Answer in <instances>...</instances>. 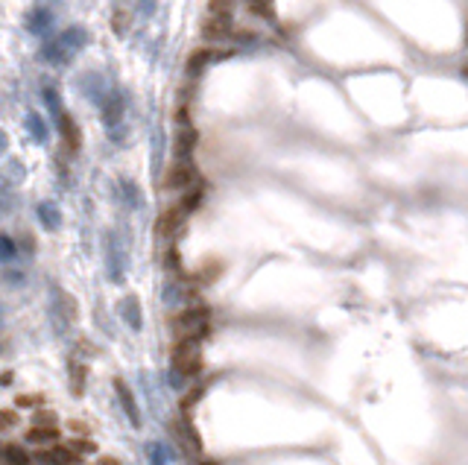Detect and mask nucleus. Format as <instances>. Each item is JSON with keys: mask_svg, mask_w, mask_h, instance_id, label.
Returning a JSON list of instances; mask_svg holds the SVG:
<instances>
[{"mask_svg": "<svg viewBox=\"0 0 468 465\" xmlns=\"http://www.w3.org/2000/svg\"><path fill=\"white\" fill-rule=\"evenodd\" d=\"M170 328H173L176 339L182 337H193V339H205L208 337V328H211V310L205 305H193V307H185L179 310L173 319H170Z\"/></svg>", "mask_w": 468, "mask_h": 465, "instance_id": "f257e3e1", "label": "nucleus"}, {"mask_svg": "<svg viewBox=\"0 0 468 465\" xmlns=\"http://www.w3.org/2000/svg\"><path fill=\"white\" fill-rule=\"evenodd\" d=\"M202 339H193V337H182L173 342V366L176 372H182L185 378H196L202 369V349H200Z\"/></svg>", "mask_w": 468, "mask_h": 465, "instance_id": "f03ea898", "label": "nucleus"}, {"mask_svg": "<svg viewBox=\"0 0 468 465\" xmlns=\"http://www.w3.org/2000/svg\"><path fill=\"white\" fill-rule=\"evenodd\" d=\"M196 185H202V182H200V173H196V167H193L190 158H176L173 164H170L167 176H164V190H170V193H187Z\"/></svg>", "mask_w": 468, "mask_h": 465, "instance_id": "7ed1b4c3", "label": "nucleus"}, {"mask_svg": "<svg viewBox=\"0 0 468 465\" xmlns=\"http://www.w3.org/2000/svg\"><path fill=\"white\" fill-rule=\"evenodd\" d=\"M187 219V211H185V205L182 202H176V205H167L164 211H161V217H158V223H156V231H158V237L161 240H170L179 229H182V223Z\"/></svg>", "mask_w": 468, "mask_h": 465, "instance_id": "20e7f679", "label": "nucleus"}, {"mask_svg": "<svg viewBox=\"0 0 468 465\" xmlns=\"http://www.w3.org/2000/svg\"><path fill=\"white\" fill-rule=\"evenodd\" d=\"M36 459L38 462H44V465H80L82 462V456L73 451L70 445H47V448H38V454H36Z\"/></svg>", "mask_w": 468, "mask_h": 465, "instance_id": "39448f33", "label": "nucleus"}, {"mask_svg": "<svg viewBox=\"0 0 468 465\" xmlns=\"http://www.w3.org/2000/svg\"><path fill=\"white\" fill-rule=\"evenodd\" d=\"M234 35V23H232V18H205V23H202V38L205 41H211V44H217V41H226V38H232Z\"/></svg>", "mask_w": 468, "mask_h": 465, "instance_id": "423d86ee", "label": "nucleus"}, {"mask_svg": "<svg viewBox=\"0 0 468 465\" xmlns=\"http://www.w3.org/2000/svg\"><path fill=\"white\" fill-rule=\"evenodd\" d=\"M59 425H30L27 433H23V442L47 448V445H56L59 442Z\"/></svg>", "mask_w": 468, "mask_h": 465, "instance_id": "0eeeda50", "label": "nucleus"}, {"mask_svg": "<svg viewBox=\"0 0 468 465\" xmlns=\"http://www.w3.org/2000/svg\"><path fill=\"white\" fill-rule=\"evenodd\" d=\"M193 146H196V132L190 129V126H179V132H176V158H190V153H193Z\"/></svg>", "mask_w": 468, "mask_h": 465, "instance_id": "6e6552de", "label": "nucleus"}, {"mask_svg": "<svg viewBox=\"0 0 468 465\" xmlns=\"http://www.w3.org/2000/svg\"><path fill=\"white\" fill-rule=\"evenodd\" d=\"M4 462H6V465H30L33 459H30L27 451H23V445L9 442V445H4Z\"/></svg>", "mask_w": 468, "mask_h": 465, "instance_id": "1a4fd4ad", "label": "nucleus"}, {"mask_svg": "<svg viewBox=\"0 0 468 465\" xmlns=\"http://www.w3.org/2000/svg\"><path fill=\"white\" fill-rule=\"evenodd\" d=\"M62 135H65V143L70 146L73 153H77V150H80V126L73 124L70 117H65V120H62Z\"/></svg>", "mask_w": 468, "mask_h": 465, "instance_id": "9d476101", "label": "nucleus"}, {"mask_svg": "<svg viewBox=\"0 0 468 465\" xmlns=\"http://www.w3.org/2000/svg\"><path fill=\"white\" fill-rule=\"evenodd\" d=\"M208 15L211 18H232L234 15V0H208Z\"/></svg>", "mask_w": 468, "mask_h": 465, "instance_id": "9b49d317", "label": "nucleus"}, {"mask_svg": "<svg viewBox=\"0 0 468 465\" xmlns=\"http://www.w3.org/2000/svg\"><path fill=\"white\" fill-rule=\"evenodd\" d=\"M44 404V395H38V393H27V395H18L15 398V407L18 410H33V407H41Z\"/></svg>", "mask_w": 468, "mask_h": 465, "instance_id": "f8f14e48", "label": "nucleus"}, {"mask_svg": "<svg viewBox=\"0 0 468 465\" xmlns=\"http://www.w3.org/2000/svg\"><path fill=\"white\" fill-rule=\"evenodd\" d=\"M202 393H205V383H200V386H193V389H190V393H187V395L182 398V410H190V407H193L196 401H200V398H202Z\"/></svg>", "mask_w": 468, "mask_h": 465, "instance_id": "ddd939ff", "label": "nucleus"}, {"mask_svg": "<svg viewBox=\"0 0 468 465\" xmlns=\"http://www.w3.org/2000/svg\"><path fill=\"white\" fill-rule=\"evenodd\" d=\"M67 445H70L73 451H77L80 456H85V454H91V451L97 448L94 442H88V439H70V442H67Z\"/></svg>", "mask_w": 468, "mask_h": 465, "instance_id": "4468645a", "label": "nucleus"}, {"mask_svg": "<svg viewBox=\"0 0 468 465\" xmlns=\"http://www.w3.org/2000/svg\"><path fill=\"white\" fill-rule=\"evenodd\" d=\"M33 425H56V415H53L50 410H38V412L33 415Z\"/></svg>", "mask_w": 468, "mask_h": 465, "instance_id": "2eb2a0df", "label": "nucleus"}, {"mask_svg": "<svg viewBox=\"0 0 468 465\" xmlns=\"http://www.w3.org/2000/svg\"><path fill=\"white\" fill-rule=\"evenodd\" d=\"M82 381H85V366H73V389L82 393Z\"/></svg>", "mask_w": 468, "mask_h": 465, "instance_id": "dca6fc26", "label": "nucleus"}, {"mask_svg": "<svg viewBox=\"0 0 468 465\" xmlns=\"http://www.w3.org/2000/svg\"><path fill=\"white\" fill-rule=\"evenodd\" d=\"M0 422H4V427L9 430V427H15L18 425V415H15V410H4L0 412Z\"/></svg>", "mask_w": 468, "mask_h": 465, "instance_id": "f3484780", "label": "nucleus"}, {"mask_svg": "<svg viewBox=\"0 0 468 465\" xmlns=\"http://www.w3.org/2000/svg\"><path fill=\"white\" fill-rule=\"evenodd\" d=\"M97 465H123L117 456H100V459H97Z\"/></svg>", "mask_w": 468, "mask_h": 465, "instance_id": "a211bd4d", "label": "nucleus"}, {"mask_svg": "<svg viewBox=\"0 0 468 465\" xmlns=\"http://www.w3.org/2000/svg\"><path fill=\"white\" fill-rule=\"evenodd\" d=\"M70 427L77 430L80 436H85V433H88V425H85V422H70Z\"/></svg>", "mask_w": 468, "mask_h": 465, "instance_id": "6ab92c4d", "label": "nucleus"}, {"mask_svg": "<svg viewBox=\"0 0 468 465\" xmlns=\"http://www.w3.org/2000/svg\"><path fill=\"white\" fill-rule=\"evenodd\" d=\"M465 77H468V65H465Z\"/></svg>", "mask_w": 468, "mask_h": 465, "instance_id": "aec40b11", "label": "nucleus"}, {"mask_svg": "<svg viewBox=\"0 0 468 465\" xmlns=\"http://www.w3.org/2000/svg\"><path fill=\"white\" fill-rule=\"evenodd\" d=\"M252 4H255V0H252Z\"/></svg>", "mask_w": 468, "mask_h": 465, "instance_id": "412c9836", "label": "nucleus"}]
</instances>
